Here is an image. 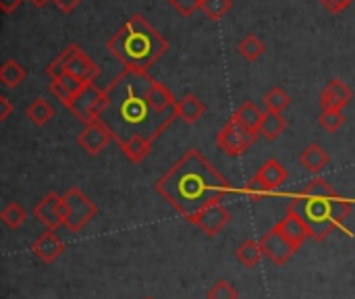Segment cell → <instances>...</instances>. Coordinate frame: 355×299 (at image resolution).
Masks as SVG:
<instances>
[{
  "instance_id": "cell-1",
  "label": "cell",
  "mask_w": 355,
  "mask_h": 299,
  "mask_svg": "<svg viewBox=\"0 0 355 299\" xmlns=\"http://www.w3.org/2000/svg\"><path fill=\"white\" fill-rule=\"evenodd\" d=\"M152 87L154 83L144 71L127 69L106 94L108 106L104 117L123 144H129L131 139H150L156 135L158 127L168 123L171 117H160L148 100Z\"/></svg>"
},
{
  "instance_id": "cell-2",
  "label": "cell",
  "mask_w": 355,
  "mask_h": 299,
  "mask_svg": "<svg viewBox=\"0 0 355 299\" xmlns=\"http://www.w3.org/2000/svg\"><path fill=\"white\" fill-rule=\"evenodd\" d=\"M166 48L168 44L164 37L141 15L129 17V21L108 40V50L133 71L150 67Z\"/></svg>"
},
{
  "instance_id": "cell-3",
  "label": "cell",
  "mask_w": 355,
  "mask_h": 299,
  "mask_svg": "<svg viewBox=\"0 0 355 299\" xmlns=\"http://www.w3.org/2000/svg\"><path fill=\"white\" fill-rule=\"evenodd\" d=\"M218 185L220 179L208 169V164L198 154H189L164 181V189L173 194L179 204H202L206 196Z\"/></svg>"
},
{
  "instance_id": "cell-4",
  "label": "cell",
  "mask_w": 355,
  "mask_h": 299,
  "mask_svg": "<svg viewBox=\"0 0 355 299\" xmlns=\"http://www.w3.org/2000/svg\"><path fill=\"white\" fill-rule=\"evenodd\" d=\"M67 73L79 77L81 81H89V79L98 73V69H96V65H94L81 50H77V52L73 54V58L69 60Z\"/></svg>"
},
{
  "instance_id": "cell-5",
  "label": "cell",
  "mask_w": 355,
  "mask_h": 299,
  "mask_svg": "<svg viewBox=\"0 0 355 299\" xmlns=\"http://www.w3.org/2000/svg\"><path fill=\"white\" fill-rule=\"evenodd\" d=\"M347 98H349V92H347V87L341 81H333L329 85V89L324 92V104L327 106H333V108L345 104Z\"/></svg>"
},
{
  "instance_id": "cell-6",
  "label": "cell",
  "mask_w": 355,
  "mask_h": 299,
  "mask_svg": "<svg viewBox=\"0 0 355 299\" xmlns=\"http://www.w3.org/2000/svg\"><path fill=\"white\" fill-rule=\"evenodd\" d=\"M237 50L248 58V60H256L262 52H264V44L260 42L258 35H248L239 42Z\"/></svg>"
},
{
  "instance_id": "cell-7",
  "label": "cell",
  "mask_w": 355,
  "mask_h": 299,
  "mask_svg": "<svg viewBox=\"0 0 355 299\" xmlns=\"http://www.w3.org/2000/svg\"><path fill=\"white\" fill-rule=\"evenodd\" d=\"M148 100H150V104H152L158 112H162V110H166V108H171V106H173V98H171V94H168L162 85H158V83H154V87L150 89Z\"/></svg>"
},
{
  "instance_id": "cell-8",
  "label": "cell",
  "mask_w": 355,
  "mask_h": 299,
  "mask_svg": "<svg viewBox=\"0 0 355 299\" xmlns=\"http://www.w3.org/2000/svg\"><path fill=\"white\" fill-rule=\"evenodd\" d=\"M77 50H79V48H77L75 44H71V46H69V48H67V50H64V52H62V54H60V56H58V58H56V60H54V62L50 65L48 73H50L52 77H58V79H60L62 75H67V67H69V60L73 58V54H75Z\"/></svg>"
},
{
  "instance_id": "cell-9",
  "label": "cell",
  "mask_w": 355,
  "mask_h": 299,
  "mask_svg": "<svg viewBox=\"0 0 355 299\" xmlns=\"http://www.w3.org/2000/svg\"><path fill=\"white\" fill-rule=\"evenodd\" d=\"M231 6H233V0H200V8L210 19H220Z\"/></svg>"
},
{
  "instance_id": "cell-10",
  "label": "cell",
  "mask_w": 355,
  "mask_h": 299,
  "mask_svg": "<svg viewBox=\"0 0 355 299\" xmlns=\"http://www.w3.org/2000/svg\"><path fill=\"white\" fill-rule=\"evenodd\" d=\"M106 137H108L106 129L100 127V125H94V127H89V131H85V135L81 137V142H83L92 152H96V150L106 142Z\"/></svg>"
},
{
  "instance_id": "cell-11",
  "label": "cell",
  "mask_w": 355,
  "mask_h": 299,
  "mask_svg": "<svg viewBox=\"0 0 355 299\" xmlns=\"http://www.w3.org/2000/svg\"><path fill=\"white\" fill-rule=\"evenodd\" d=\"M23 75H25L23 67H21L19 62H15V60H8V62L2 67V73H0V77H2V81H4L6 85L19 83V81L23 79Z\"/></svg>"
},
{
  "instance_id": "cell-12",
  "label": "cell",
  "mask_w": 355,
  "mask_h": 299,
  "mask_svg": "<svg viewBox=\"0 0 355 299\" xmlns=\"http://www.w3.org/2000/svg\"><path fill=\"white\" fill-rule=\"evenodd\" d=\"M223 142H225L229 148H241V146H245L248 142H252V135H248L243 129L233 127V129H229V131L225 133Z\"/></svg>"
},
{
  "instance_id": "cell-13",
  "label": "cell",
  "mask_w": 355,
  "mask_h": 299,
  "mask_svg": "<svg viewBox=\"0 0 355 299\" xmlns=\"http://www.w3.org/2000/svg\"><path fill=\"white\" fill-rule=\"evenodd\" d=\"M181 112H183V117L187 119V121H193V119H198L200 114H202V104L196 100V98H185L183 100V104H181Z\"/></svg>"
},
{
  "instance_id": "cell-14",
  "label": "cell",
  "mask_w": 355,
  "mask_h": 299,
  "mask_svg": "<svg viewBox=\"0 0 355 299\" xmlns=\"http://www.w3.org/2000/svg\"><path fill=\"white\" fill-rule=\"evenodd\" d=\"M166 2L173 4L183 17H189L200 8V0H166Z\"/></svg>"
},
{
  "instance_id": "cell-15",
  "label": "cell",
  "mask_w": 355,
  "mask_h": 299,
  "mask_svg": "<svg viewBox=\"0 0 355 299\" xmlns=\"http://www.w3.org/2000/svg\"><path fill=\"white\" fill-rule=\"evenodd\" d=\"M281 129H283V121H281L277 114H268V117L264 119V123H262V131H264L268 137H275Z\"/></svg>"
},
{
  "instance_id": "cell-16",
  "label": "cell",
  "mask_w": 355,
  "mask_h": 299,
  "mask_svg": "<svg viewBox=\"0 0 355 299\" xmlns=\"http://www.w3.org/2000/svg\"><path fill=\"white\" fill-rule=\"evenodd\" d=\"M322 2V6L329 10V12H333V15H339V12H343L354 0H320Z\"/></svg>"
},
{
  "instance_id": "cell-17",
  "label": "cell",
  "mask_w": 355,
  "mask_h": 299,
  "mask_svg": "<svg viewBox=\"0 0 355 299\" xmlns=\"http://www.w3.org/2000/svg\"><path fill=\"white\" fill-rule=\"evenodd\" d=\"M29 114H31V119H35V121H46L48 117H50V108L44 104V102H37L31 110H29Z\"/></svg>"
},
{
  "instance_id": "cell-18",
  "label": "cell",
  "mask_w": 355,
  "mask_h": 299,
  "mask_svg": "<svg viewBox=\"0 0 355 299\" xmlns=\"http://www.w3.org/2000/svg\"><path fill=\"white\" fill-rule=\"evenodd\" d=\"M268 104H270L272 108H283V106L287 104V96H285L281 89H272V92L268 94Z\"/></svg>"
},
{
  "instance_id": "cell-19",
  "label": "cell",
  "mask_w": 355,
  "mask_h": 299,
  "mask_svg": "<svg viewBox=\"0 0 355 299\" xmlns=\"http://www.w3.org/2000/svg\"><path fill=\"white\" fill-rule=\"evenodd\" d=\"M239 121H241V123H245V125H256V123H258V114H256V110H254V108L245 106V108L239 112Z\"/></svg>"
},
{
  "instance_id": "cell-20",
  "label": "cell",
  "mask_w": 355,
  "mask_h": 299,
  "mask_svg": "<svg viewBox=\"0 0 355 299\" xmlns=\"http://www.w3.org/2000/svg\"><path fill=\"white\" fill-rule=\"evenodd\" d=\"M23 0H0V8L6 12V15H10L12 10H17L19 8V4H21Z\"/></svg>"
},
{
  "instance_id": "cell-21",
  "label": "cell",
  "mask_w": 355,
  "mask_h": 299,
  "mask_svg": "<svg viewBox=\"0 0 355 299\" xmlns=\"http://www.w3.org/2000/svg\"><path fill=\"white\" fill-rule=\"evenodd\" d=\"M52 2H56V6L60 8V10H64V12H71L81 0H52Z\"/></svg>"
},
{
  "instance_id": "cell-22",
  "label": "cell",
  "mask_w": 355,
  "mask_h": 299,
  "mask_svg": "<svg viewBox=\"0 0 355 299\" xmlns=\"http://www.w3.org/2000/svg\"><path fill=\"white\" fill-rule=\"evenodd\" d=\"M306 162L308 164H320V162H324V156L318 152V148H312V152L306 156Z\"/></svg>"
},
{
  "instance_id": "cell-23",
  "label": "cell",
  "mask_w": 355,
  "mask_h": 299,
  "mask_svg": "<svg viewBox=\"0 0 355 299\" xmlns=\"http://www.w3.org/2000/svg\"><path fill=\"white\" fill-rule=\"evenodd\" d=\"M339 123H341V117L339 114H327L324 117V125L327 127H337Z\"/></svg>"
},
{
  "instance_id": "cell-24",
  "label": "cell",
  "mask_w": 355,
  "mask_h": 299,
  "mask_svg": "<svg viewBox=\"0 0 355 299\" xmlns=\"http://www.w3.org/2000/svg\"><path fill=\"white\" fill-rule=\"evenodd\" d=\"M29 2H31L33 6H46V4H48L50 0H29Z\"/></svg>"
}]
</instances>
